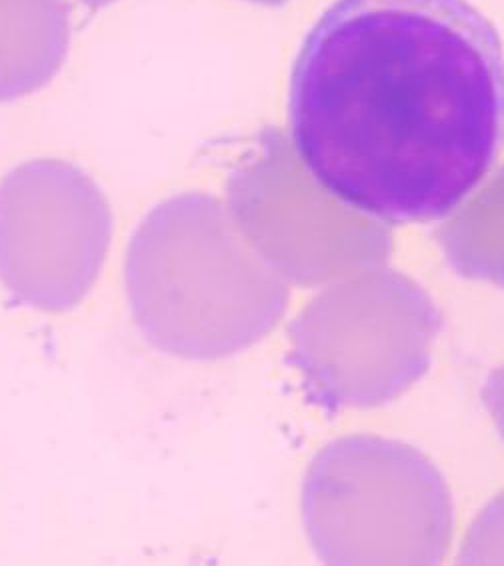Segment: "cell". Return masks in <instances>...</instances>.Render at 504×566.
Instances as JSON below:
<instances>
[{"label": "cell", "mask_w": 504, "mask_h": 566, "mask_svg": "<svg viewBox=\"0 0 504 566\" xmlns=\"http://www.w3.org/2000/svg\"><path fill=\"white\" fill-rule=\"evenodd\" d=\"M291 138L348 209L451 214L503 147L498 34L464 0H336L294 63Z\"/></svg>", "instance_id": "obj_1"}, {"label": "cell", "mask_w": 504, "mask_h": 566, "mask_svg": "<svg viewBox=\"0 0 504 566\" xmlns=\"http://www.w3.org/2000/svg\"><path fill=\"white\" fill-rule=\"evenodd\" d=\"M130 313L168 357L219 360L281 321L288 289L239 231L231 210L200 192L160 202L126 254Z\"/></svg>", "instance_id": "obj_2"}, {"label": "cell", "mask_w": 504, "mask_h": 566, "mask_svg": "<svg viewBox=\"0 0 504 566\" xmlns=\"http://www.w3.org/2000/svg\"><path fill=\"white\" fill-rule=\"evenodd\" d=\"M303 514L328 565H434L451 541L441 474L414 449L372 437L343 439L316 457Z\"/></svg>", "instance_id": "obj_3"}, {"label": "cell", "mask_w": 504, "mask_h": 566, "mask_svg": "<svg viewBox=\"0 0 504 566\" xmlns=\"http://www.w3.org/2000/svg\"><path fill=\"white\" fill-rule=\"evenodd\" d=\"M441 315L407 276L372 269L326 289L291 326L288 360L330 409L399 397L429 368Z\"/></svg>", "instance_id": "obj_4"}, {"label": "cell", "mask_w": 504, "mask_h": 566, "mask_svg": "<svg viewBox=\"0 0 504 566\" xmlns=\"http://www.w3.org/2000/svg\"><path fill=\"white\" fill-rule=\"evenodd\" d=\"M113 239L103 190L63 160H32L0 180V283L19 304L64 313L91 293Z\"/></svg>", "instance_id": "obj_5"}, {"label": "cell", "mask_w": 504, "mask_h": 566, "mask_svg": "<svg viewBox=\"0 0 504 566\" xmlns=\"http://www.w3.org/2000/svg\"><path fill=\"white\" fill-rule=\"evenodd\" d=\"M321 189L279 130L264 133L259 153L229 182V210L242 237L296 284L378 264L389 252V232Z\"/></svg>", "instance_id": "obj_6"}, {"label": "cell", "mask_w": 504, "mask_h": 566, "mask_svg": "<svg viewBox=\"0 0 504 566\" xmlns=\"http://www.w3.org/2000/svg\"><path fill=\"white\" fill-rule=\"evenodd\" d=\"M69 44L71 12L64 0H0V103L51 83Z\"/></svg>", "instance_id": "obj_7"}, {"label": "cell", "mask_w": 504, "mask_h": 566, "mask_svg": "<svg viewBox=\"0 0 504 566\" xmlns=\"http://www.w3.org/2000/svg\"><path fill=\"white\" fill-rule=\"evenodd\" d=\"M439 232L452 266L471 279L504 286V167Z\"/></svg>", "instance_id": "obj_8"}, {"label": "cell", "mask_w": 504, "mask_h": 566, "mask_svg": "<svg viewBox=\"0 0 504 566\" xmlns=\"http://www.w3.org/2000/svg\"><path fill=\"white\" fill-rule=\"evenodd\" d=\"M484 405L493 417L496 429L504 439V367L498 368L493 377L486 380L483 392Z\"/></svg>", "instance_id": "obj_9"}, {"label": "cell", "mask_w": 504, "mask_h": 566, "mask_svg": "<svg viewBox=\"0 0 504 566\" xmlns=\"http://www.w3.org/2000/svg\"><path fill=\"white\" fill-rule=\"evenodd\" d=\"M83 4H86L88 9H103V7H108V4H113L115 0H81Z\"/></svg>", "instance_id": "obj_10"}, {"label": "cell", "mask_w": 504, "mask_h": 566, "mask_svg": "<svg viewBox=\"0 0 504 566\" xmlns=\"http://www.w3.org/2000/svg\"><path fill=\"white\" fill-rule=\"evenodd\" d=\"M249 2H254V4H264V7H276V4H283L286 0H249Z\"/></svg>", "instance_id": "obj_11"}]
</instances>
